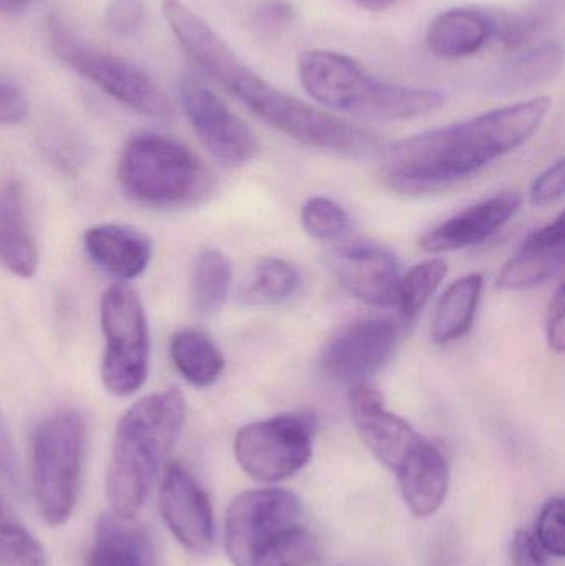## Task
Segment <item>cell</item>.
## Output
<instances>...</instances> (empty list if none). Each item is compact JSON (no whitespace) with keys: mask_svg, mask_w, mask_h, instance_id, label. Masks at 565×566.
Returning a JSON list of instances; mask_svg holds the SVG:
<instances>
[{"mask_svg":"<svg viewBox=\"0 0 565 566\" xmlns=\"http://www.w3.org/2000/svg\"><path fill=\"white\" fill-rule=\"evenodd\" d=\"M163 15L189 56L222 88L282 135L321 151L347 158L384 155V136L337 118L275 88L245 65L226 40L181 0H165Z\"/></svg>","mask_w":565,"mask_h":566,"instance_id":"6da1fadb","label":"cell"},{"mask_svg":"<svg viewBox=\"0 0 565 566\" xmlns=\"http://www.w3.org/2000/svg\"><path fill=\"white\" fill-rule=\"evenodd\" d=\"M551 106L537 96L401 139L380 156L381 178L404 195L450 188L530 142Z\"/></svg>","mask_w":565,"mask_h":566,"instance_id":"7a4b0ae2","label":"cell"},{"mask_svg":"<svg viewBox=\"0 0 565 566\" xmlns=\"http://www.w3.org/2000/svg\"><path fill=\"white\" fill-rule=\"evenodd\" d=\"M185 421V396L176 388L145 396L122 416L106 471L115 517L133 521L139 514Z\"/></svg>","mask_w":565,"mask_h":566,"instance_id":"3957f363","label":"cell"},{"mask_svg":"<svg viewBox=\"0 0 565 566\" xmlns=\"http://www.w3.org/2000/svg\"><path fill=\"white\" fill-rule=\"evenodd\" d=\"M305 92L325 108L370 122H408L440 112L437 90L397 85L370 75L357 60L332 50H305L297 59Z\"/></svg>","mask_w":565,"mask_h":566,"instance_id":"277c9868","label":"cell"},{"mask_svg":"<svg viewBox=\"0 0 565 566\" xmlns=\"http://www.w3.org/2000/svg\"><path fill=\"white\" fill-rule=\"evenodd\" d=\"M123 191L146 206L178 208L201 201L211 179L198 156L176 139L145 133L126 143L118 163Z\"/></svg>","mask_w":565,"mask_h":566,"instance_id":"5b68a950","label":"cell"},{"mask_svg":"<svg viewBox=\"0 0 565 566\" xmlns=\"http://www.w3.org/2000/svg\"><path fill=\"white\" fill-rule=\"evenodd\" d=\"M85 439V422L73 411L49 416L33 434V495L50 527L65 524L75 511Z\"/></svg>","mask_w":565,"mask_h":566,"instance_id":"8992f818","label":"cell"},{"mask_svg":"<svg viewBox=\"0 0 565 566\" xmlns=\"http://www.w3.org/2000/svg\"><path fill=\"white\" fill-rule=\"evenodd\" d=\"M46 36L60 62L85 76L116 102L153 118L171 115V102L148 73L128 60L86 42L62 17H49Z\"/></svg>","mask_w":565,"mask_h":566,"instance_id":"52a82bcc","label":"cell"},{"mask_svg":"<svg viewBox=\"0 0 565 566\" xmlns=\"http://www.w3.org/2000/svg\"><path fill=\"white\" fill-rule=\"evenodd\" d=\"M100 322L105 336L103 385L119 398L135 395L145 385L149 366L148 322L139 293L123 282L106 289Z\"/></svg>","mask_w":565,"mask_h":566,"instance_id":"ba28073f","label":"cell"},{"mask_svg":"<svg viewBox=\"0 0 565 566\" xmlns=\"http://www.w3.org/2000/svg\"><path fill=\"white\" fill-rule=\"evenodd\" d=\"M315 429L317 419L305 412L252 422L236 434V461L254 481H285L311 461Z\"/></svg>","mask_w":565,"mask_h":566,"instance_id":"9c48e42d","label":"cell"},{"mask_svg":"<svg viewBox=\"0 0 565 566\" xmlns=\"http://www.w3.org/2000/svg\"><path fill=\"white\" fill-rule=\"evenodd\" d=\"M302 505L285 489L242 492L226 512L224 544L236 566H251L258 552L282 532L297 525Z\"/></svg>","mask_w":565,"mask_h":566,"instance_id":"30bf717a","label":"cell"},{"mask_svg":"<svg viewBox=\"0 0 565 566\" xmlns=\"http://www.w3.org/2000/svg\"><path fill=\"white\" fill-rule=\"evenodd\" d=\"M181 103L199 142L216 161L239 168L258 156V138L248 123L232 113L198 76L182 80Z\"/></svg>","mask_w":565,"mask_h":566,"instance_id":"8fae6325","label":"cell"},{"mask_svg":"<svg viewBox=\"0 0 565 566\" xmlns=\"http://www.w3.org/2000/svg\"><path fill=\"white\" fill-rule=\"evenodd\" d=\"M400 326L390 319H358L332 336L321 356V368L331 379L362 385L394 358Z\"/></svg>","mask_w":565,"mask_h":566,"instance_id":"7c38bea8","label":"cell"},{"mask_svg":"<svg viewBox=\"0 0 565 566\" xmlns=\"http://www.w3.org/2000/svg\"><path fill=\"white\" fill-rule=\"evenodd\" d=\"M327 262L337 282L360 302L374 306L397 303L400 262L385 245L365 239H344L328 252Z\"/></svg>","mask_w":565,"mask_h":566,"instance_id":"4fadbf2b","label":"cell"},{"mask_svg":"<svg viewBox=\"0 0 565 566\" xmlns=\"http://www.w3.org/2000/svg\"><path fill=\"white\" fill-rule=\"evenodd\" d=\"M159 511L172 537L195 554H208L215 545V515L205 489L179 464L166 465L159 488Z\"/></svg>","mask_w":565,"mask_h":566,"instance_id":"5bb4252c","label":"cell"},{"mask_svg":"<svg viewBox=\"0 0 565 566\" xmlns=\"http://www.w3.org/2000/svg\"><path fill=\"white\" fill-rule=\"evenodd\" d=\"M348 409L362 441L391 472L400 468L415 446L423 439L410 422L388 411L381 392L367 382L352 386Z\"/></svg>","mask_w":565,"mask_h":566,"instance_id":"9a60e30c","label":"cell"},{"mask_svg":"<svg viewBox=\"0 0 565 566\" xmlns=\"http://www.w3.org/2000/svg\"><path fill=\"white\" fill-rule=\"evenodd\" d=\"M521 205L523 199L517 192L484 199L425 234L420 248L428 254H448L483 244L516 216Z\"/></svg>","mask_w":565,"mask_h":566,"instance_id":"2e32d148","label":"cell"},{"mask_svg":"<svg viewBox=\"0 0 565 566\" xmlns=\"http://www.w3.org/2000/svg\"><path fill=\"white\" fill-rule=\"evenodd\" d=\"M83 249L95 268L123 283L145 274L153 258L151 239L138 229L122 224L86 229Z\"/></svg>","mask_w":565,"mask_h":566,"instance_id":"e0dca14e","label":"cell"},{"mask_svg":"<svg viewBox=\"0 0 565 566\" xmlns=\"http://www.w3.org/2000/svg\"><path fill=\"white\" fill-rule=\"evenodd\" d=\"M565 214L534 231L498 275L500 290H527L543 285L563 271Z\"/></svg>","mask_w":565,"mask_h":566,"instance_id":"ac0fdd59","label":"cell"},{"mask_svg":"<svg viewBox=\"0 0 565 566\" xmlns=\"http://www.w3.org/2000/svg\"><path fill=\"white\" fill-rule=\"evenodd\" d=\"M400 485L401 497L417 517L437 514L447 497L450 484V468L443 452L421 439L395 471Z\"/></svg>","mask_w":565,"mask_h":566,"instance_id":"d6986e66","label":"cell"},{"mask_svg":"<svg viewBox=\"0 0 565 566\" xmlns=\"http://www.w3.org/2000/svg\"><path fill=\"white\" fill-rule=\"evenodd\" d=\"M491 40L488 13L457 7L438 13L425 33L427 49L438 59L458 60L477 55Z\"/></svg>","mask_w":565,"mask_h":566,"instance_id":"ffe728a7","label":"cell"},{"mask_svg":"<svg viewBox=\"0 0 565 566\" xmlns=\"http://www.w3.org/2000/svg\"><path fill=\"white\" fill-rule=\"evenodd\" d=\"M0 265L22 279L33 277L39 269V249L27 221L23 189L15 181L0 189Z\"/></svg>","mask_w":565,"mask_h":566,"instance_id":"44dd1931","label":"cell"},{"mask_svg":"<svg viewBox=\"0 0 565 566\" xmlns=\"http://www.w3.org/2000/svg\"><path fill=\"white\" fill-rule=\"evenodd\" d=\"M128 522L115 515L100 518L88 566H156L148 535Z\"/></svg>","mask_w":565,"mask_h":566,"instance_id":"7402d4cb","label":"cell"},{"mask_svg":"<svg viewBox=\"0 0 565 566\" xmlns=\"http://www.w3.org/2000/svg\"><path fill=\"white\" fill-rule=\"evenodd\" d=\"M483 277L480 274L464 275L448 286L435 310L431 339L437 345L457 342L470 332L480 306Z\"/></svg>","mask_w":565,"mask_h":566,"instance_id":"603a6c76","label":"cell"},{"mask_svg":"<svg viewBox=\"0 0 565 566\" xmlns=\"http://www.w3.org/2000/svg\"><path fill=\"white\" fill-rule=\"evenodd\" d=\"M169 356L182 378L196 388H209L221 378L226 359L221 349L198 329H179L169 342Z\"/></svg>","mask_w":565,"mask_h":566,"instance_id":"cb8c5ba5","label":"cell"},{"mask_svg":"<svg viewBox=\"0 0 565 566\" xmlns=\"http://www.w3.org/2000/svg\"><path fill=\"white\" fill-rule=\"evenodd\" d=\"M231 282V261L218 249H202L191 271V300L196 312L205 316L219 312L228 298Z\"/></svg>","mask_w":565,"mask_h":566,"instance_id":"d4e9b609","label":"cell"},{"mask_svg":"<svg viewBox=\"0 0 565 566\" xmlns=\"http://www.w3.org/2000/svg\"><path fill=\"white\" fill-rule=\"evenodd\" d=\"M301 289L297 269L281 258H265L258 265L242 289L241 302L245 306H279L289 302Z\"/></svg>","mask_w":565,"mask_h":566,"instance_id":"484cf974","label":"cell"},{"mask_svg":"<svg viewBox=\"0 0 565 566\" xmlns=\"http://www.w3.org/2000/svg\"><path fill=\"white\" fill-rule=\"evenodd\" d=\"M564 66V46L556 40H547L540 45L521 50L504 66L500 76L501 88L524 90L550 82L559 75Z\"/></svg>","mask_w":565,"mask_h":566,"instance_id":"4316f807","label":"cell"},{"mask_svg":"<svg viewBox=\"0 0 565 566\" xmlns=\"http://www.w3.org/2000/svg\"><path fill=\"white\" fill-rule=\"evenodd\" d=\"M448 264L443 259H428L401 275L397 306L401 323L411 325L430 302L440 283L447 277Z\"/></svg>","mask_w":565,"mask_h":566,"instance_id":"83f0119b","label":"cell"},{"mask_svg":"<svg viewBox=\"0 0 565 566\" xmlns=\"http://www.w3.org/2000/svg\"><path fill=\"white\" fill-rule=\"evenodd\" d=\"M318 554L321 547L317 538L295 525L265 544L251 566H307L317 560Z\"/></svg>","mask_w":565,"mask_h":566,"instance_id":"f1b7e54d","label":"cell"},{"mask_svg":"<svg viewBox=\"0 0 565 566\" xmlns=\"http://www.w3.org/2000/svg\"><path fill=\"white\" fill-rule=\"evenodd\" d=\"M491 23V39L503 43L511 52L533 46V40L543 32L546 17L540 10H494L486 12Z\"/></svg>","mask_w":565,"mask_h":566,"instance_id":"f546056e","label":"cell"},{"mask_svg":"<svg viewBox=\"0 0 565 566\" xmlns=\"http://www.w3.org/2000/svg\"><path fill=\"white\" fill-rule=\"evenodd\" d=\"M302 226L315 241L337 244L352 231L350 218L337 202L327 198H312L302 208Z\"/></svg>","mask_w":565,"mask_h":566,"instance_id":"4dcf8cb0","label":"cell"},{"mask_svg":"<svg viewBox=\"0 0 565 566\" xmlns=\"http://www.w3.org/2000/svg\"><path fill=\"white\" fill-rule=\"evenodd\" d=\"M0 566H49L42 544L19 522H0Z\"/></svg>","mask_w":565,"mask_h":566,"instance_id":"1f68e13d","label":"cell"},{"mask_svg":"<svg viewBox=\"0 0 565 566\" xmlns=\"http://www.w3.org/2000/svg\"><path fill=\"white\" fill-rule=\"evenodd\" d=\"M537 544L547 555L564 557L565 555V524L564 501L561 497H551L541 509L536 522V534H533Z\"/></svg>","mask_w":565,"mask_h":566,"instance_id":"d6a6232c","label":"cell"},{"mask_svg":"<svg viewBox=\"0 0 565 566\" xmlns=\"http://www.w3.org/2000/svg\"><path fill=\"white\" fill-rule=\"evenodd\" d=\"M105 20L115 35L133 36L145 22V3L143 0H112Z\"/></svg>","mask_w":565,"mask_h":566,"instance_id":"836d02e7","label":"cell"},{"mask_svg":"<svg viewBox=\"0 0 565 566\" xmlns=\"http://www.w3.org/2000/svg\"><path fill=\"white\" fill-rule=\"evenodd\" d=\"M565 192V161L554 163L543 175L537 176L531 186L530 199L537 208H550L564 198Z\"/></svg>","mask_w":565,"mask_h":566,"instance_id":"e575fe53","label":"cell"},{"mask_svg":"<svg viewBox=\"0 0 565 566\" xmlns=\"http://www.w3.org/2000/svg\"><path fill=\"white\" fill-rule=\"evenodd\" d=\"M29 113V103L19 86L0 78V125L22 122Z\"/></svg>","mask_w":565,"mask_h":566,"instance_id":"d590c367","label":"cell"},{"mask_svg":"<svg viewBox=\"0 0 565 566\" xmlns=\"http://www.w3.org/2000/svg\"><path fill=\"white\" fill-rule=\"evenodd\" d=\"M510 554L513 566H547L546 552L537 544L534 535L526 531L514 534Z\"/></svg>","mask_w":565,"mask_h":566,"instance_id":"8d00e7d4","label":"cell"},{"mask_svg":"<svg viewBox=\"0 0 565 566\" xmlns=\"http://www.w3.org/2000/svg\"><path fill=\"white\" fill-rule=\"evenodd\" d=\"M546 335L551 349L564 353L565 348V316H564V286L561 285L551 298L546 313Z\"/></svg>","mask_w":565,"mask_h":566,"instance_id":"74e56055","label":"cell"},{"mask_svg":"<svg viewBox=\"0 0 565 566\" xmlns=\"http://www.w3.org/2000/svg\"><path fill=\"white\" fill-rule=\"evenodd\" d=\"M0 474L7 479L10 485L20 489L22 475H20L19 459H17L12 434H10L9 424H7L2 411H0Z\"/></svg>","mask_w":565,"mask_h":566,"instance_id":"f35d334b","label":"cell"},{"mask_svg":"<svg viewBox=\"0 0 565 566\" xmlns=\"http://www.w3.org/2000/svg\"><path fill=\"white\" fill-rule=\"evenodd\" d=\"M265 15H268L269 22L289 23L294 17V9L285 0H272L265 6Z\"/></svg>","mask_w":565,"mask_h":566,"instance_id":"ab89813d","label":"cell"},{"mask_svg":"<svg viewBox=\"0 0 565 566\" xmlns=\"http://www.w3.org/2000/svg\"><path fill=\"white\" fill-rule=\"evenodd\" d=\"M352 2L357 3L362 9L370 10V12H385V10L397 6L400 0H352Z\"/></svg>","mask_w":565,"mask_h":566,"instance_id":"60d3db41","label":"cell"},{"mask_svg":"<svg viewBox=\"0 0 565 566\" xmlns=\"http://www.w3.org/2000/svg\"><path fill=\"white\" fill-rule=\"evenodd\" d=\"M29 0H0V12H17L22 10Z\"/></svg>","mask_w":565,"mask_h":566,"instance_id":"b9f144b4","label":"cell"},{"mask_svg":"<svg viewBox=\"0 0 565 566\" xmlns=\"http://www.w3.org/2000/svg\"><path fill=\"white\" fill-rule=\"evenodd\" d=\"M3 518H6V517H3V505H2V499H0V522H2V521H3Z\"/></svg>","mask_w":565,"mask_h":566,"instance_id":"7bdbcfd3","label":"cell"}]
</instances>
